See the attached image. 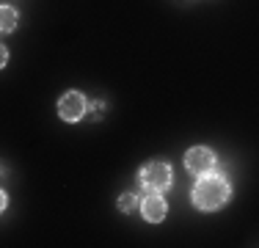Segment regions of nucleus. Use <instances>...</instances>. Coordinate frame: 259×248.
Returning a JSON list of instances; mask_svg holds the SVG:
<instances>
[{
	"label": "nucleus",
	"mask_w": 259,
	"mask_h": 248,
	"mask_svg": "<svg viewBox=\"0 0 259 248\" xmlns=\"http://www.w3.org/2000/svg\"><path fill=\"white\" fill-rule=\"evenodd\" d=\"M185 169L190 174H196V177H201V174H209L215 169V154L212 149L207 146H193L188 149V154H185Z\"/></svg>",
	"instance_id": "obj_3"
},
{
	"label": "nucleus",
	"mask_w": 259,
	"mask_h": 248,
	"mask_svg": "<svg viewBox=\"0 0 259 248\" xmlns=\"http://www.w3.org/2000/svg\"><path fill=\"white\" fill-rule=\"evenodd\" d=\"M6 61H9V50H6L3 45H0V69L6 66Z\"/></svg>",
	"instance_id": "obj_8"
},
{
	"label": "nucleus",
	"mask_w": 259,
	"mask_h": 248,
	"mask_svg": "<svg viewBox=\"0 0 259 248\" xmlns=\"http://www.w3.org/2000/svg\"><path fill=\"white\" fill-rule=\"evenodd\" d=\"M138 182H141V188L149 190V193H163V190H168L171 188L168 163H163V160H149V163L138 171Z\"/></svg>",
	"instance_id": "obj_2"
},
{
	"label": "nucleus",
	"mask_w": 259,
	"mask_h": 248,
	"mask_svg": "<svg viewBox=\"0 0 259 248\" xmlns=\"http://www.w3.org/2000/svg\"><path fill=\"white\" fill-rule=\"evenodd\" d=\"M6 204H9V198H6V193H3V190H0V213H3V210H6Z\"/></svg>",
	"instance_id": "obj_9"
},
{
	"label": "nucleus",
	"mask_w": 259,
	"mask_h": 248,
	"mask_svg": "<svg viewBox=\"0 0 259 248\" xmlns=\"http://www.w3.org/2000/svg\"><path fill=\"white\" fill-rule=\"evenodd\" d=\"M138 193H121L119 196V210L124 215H130V213H135V210H138Z\"/></svg>",
	"instance_id": "obj_7"
},
{
	"label": "nucleus",
	"mask_w": 259,
	"mask_h": 248,
	"mask_svg": "<svg viewBox=\"0 0 259 248\" xmlns=\"http://www.w3.org/2000/svg\"><path fill=\"white\" fill-rule=\"evenodd\" d=\"M229 196H232V188L221 174L218 177H204V174H201V179L193 188V204L199 210H204V213L221 210L226 201H229Z\"/></svg>",
	"instance_id": "obj_1"
},
{
	"label": "nucleus",
	"mask_w": 259,
	"mask_h": 248,
	"mask_svg": "<svg viewBox=\"0 0 259 248\" xmlns=\"http://www.w3.org/2000/svg\"><path fill=\"white\" fill-rule=\"evenodd\" d=\"M17 22H20L17 11L11 6H0V33H11L17 28Z\"/></svg>",
	"instance_id": "obj_6"
},
{
	"label": "nucleus",
	"mask_w": 259,
	"mask_h": 248,
	"mask_svg": "<svg viewBox=\"0 0 259 248\" xmlns=\"http://www.w3.org/2000/svg\"><path fill=\"white\" fill-rule=\"evenodd\" d=\"M141 213H144V218L149 223H160L165 218V198L160 193H149L141 201Z\"/></svg>",
	"instance_id": "obj_5"
},
{
	"label": "nucleus",
	"mask_w": 259,
	"mask_h": 248,
	"mask_svg": "<svg viewBox=\"0 0 259 248\" xmlns=\"http://www.w3.org/2000/svg\"><path fill=\"white\" fill-rule=\"evenodd\" d=\"M58 116L64 121H80L85 116V97L80 91H66L58 99Z\"/></svg>",
	"instance_id": "obj_4"
}]
</instances>
